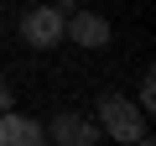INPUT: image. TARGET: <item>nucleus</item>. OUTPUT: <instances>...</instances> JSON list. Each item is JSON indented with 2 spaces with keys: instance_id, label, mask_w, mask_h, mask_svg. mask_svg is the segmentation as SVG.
Here are the masks:
<instances>
[{
  "instance_id": "obj_1",
  "label": "nucleus",
  "mask_w": 156,
  "mask_h": 146,
  "mask_svg": "<svg viewBox=\"0 0 156 146\" xmlns=\"http://www.w3.org/2000/svg\"><path fill=\"white\" fill-rule=\"evenodd\" d=\"M94 110H99V130H104L109 141H120V146H125V141H130V146H135V141H151V136H146V120H140V104H130L125 94H99Z\"/></svg>"
},
{
  "instance_id": "obj_2",
  "label": "nucleus",
  "mask_w": 156,
  "mask_h": 146,
  "mask_svg": "<svg viewBox=\"0 0 156 146\" xmlns=\"http://www.w3.org/2000/svg\"><path fill=\"white\" fill-rule=\"evenodd\" d=\"M21 37H26L31 47H42V52L57 47V42H62V11H57V5H37V11H26V16H21Z\"/></svg>"
},
{
  "instance_id": "obj_3",
  "label": "nucleus",
  "mask_w": 156,
  "mask_h": 146,
  "mask_svg": "<svg viewBox=\"0 0 156 146\" xmlns=\"http://www.w3.org/2000/svg\"><path fill=\"white\" fill-rule=\"evenodd\" d=\"M62 37H73L78 47H104L115 31H109V21L99 11H68L62 16Z\"/></svg>"
},
{
  "instance_id": "obj_4",
  "label": "nucleus",
  "mask_w": 156,
  "mask_h": 146,
  "mask_svg": "<svg viewBox=\"0 0 156 146\" xmlns=\"http://www.w3.org/2000/svg\"><path fill=\"white\" fill-rule=\"evenodd\" d=\"M42 125L37 120H26V115H16V110H0V146H42Z\"/></svg>"
},
{
  "instance_id": "obj_5",
  "label": "nucleus",
  "mask_w": 156,
  "mask_h": 146,
  "mask_svg": "<svg viewBox=\"0 0 156 146\" xmlns=\"http://www.w3.org/2000/svg\"><path fill=\"white\" fill-rule=\"evenodd\" d=\"M47 136H52V141H62V146H94L104 130H99L94 120H83V115H57Z\"/></svg>"
},
{
  "instance_id": "obj_6",
  "label": "nucleus",
  "mask_w": 156,
  "mask_h": 146,
  "mask_svg": "<svg viewBox=\"0 0 156 146\" xmlns=\"http://www.w3.org/2000/svg\"><path fill=\"white\" fill-rule=\"evenodd\" d=\"M151 110H156V78L146 73L140 78V115H151Z\"/></svg>"
},
{
  "instance_id": "obj_7",
  "label": "nucleus",
  "mask_w": 156,
  "mask_h": 146,
  "mask_svg": "<svg viewBox=\"0 0 156 146\" xmlns=\"http://www.w3.org/2000/svg\"><path fill=\"white\" fill-rule=\"evenodd\" d=\"M0 110H11V89L5 84H0Z\"/></svg>"
}]
</instances>
